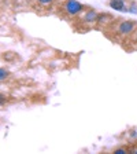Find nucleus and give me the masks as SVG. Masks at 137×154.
I'll use <instances>...</instances> for the list:
<instances>
[{
    "label": "nucleus",
    "instance_id": "1",
    "mask_svg": "<svg viewBox=\"0 0 137 154\" xmlns=\"http://www.w3.org/2000/svg\"><path fill=\"white\" fill-rule=\"evenodd\" d=\"M63 10L69 14V15L73 17V15L80 14L84 10V6L80 3V2H77V0H66L63 4Z\"/></svg>",
    "mask_w": 137,
    "mask_h": 154
},
{
    "label": "nucleus",
    "instance_id": "2",
    "mask_svg": "<svg viewBox=\"0 0 137 154\" xmlns=\"http://www.w3.org/2000/svg\"><path fill=\"white\" fill-rule=\"evenodd\" d=\"M134 26H136V23L132 22V21H122L118 26V32L122 35H128V33L133 32Z\"/></svg>",
    "mask_w": 137,
    "mask_h": 154
},
{
    "label": "nucleus",
    "instance_id": "3",
    "mask_svg": "<svg viewBox=\"0 0 137 154\" xmlns=\"http://www.w3.org/2000/svg\"><path fill=\"white\" fill-rule=\"evenodd\" d=\"M109 4L112 10H115V11H122V13L128 11V7L125 4V0H110Z\"/></svg>",
    "mask_w": 137,
    "mask_h": 154
},
{
    "label": "nucleus",
    "instance_id": "4",
    "mask_svg": "<svg viewBox=\"0 0 137 154\" xmlns=\"http://www.w3.org/2000/svg\"><path fill=\"white\" fill-rule=\"evenodd\" d=\"M96 18H97V14H96V11H93V10H89V11L85 14V17H84V21H85V22H95Z\"/></svg>",
    "mask_w": 137,
    "mask_h": 154
},
{
    "label": "nucleus",
    "instance_id": "5",
    "mask_svg": "<svg viewBox=\"0 0 137 154\" xmlns=\"http://www.w3.org/2000/svg\"><path fill=\"white\" fill-rule=\"evenodd\" d=\"M110 17L107 15V14H99L97 15V18H96V22H99V23H104V22H107L106 19H109Z\"/></svg>",
    "mask_w": 137,
    "mask_h": 154
},
{
    "label": "nucleus",
    "instance_id": "6",
    "mask_svg": "<svg viewBox=\"0 0 137 154\" xmlns=\"http://www.w3.org/2000/svg\"><path fill=\"white\" fill-rule=\"evenodd\" d=\"M7 76H8V72H7L6 69H3V67H0V81L6 80Z\"/></svg>",
    "mask_w": 137,
    "mask_h": 154
},
{
    "label": "nucleus",
    "instance_id": "7",
    "mask_svg": "<svg viewBox=\"0 0 137 154\" xmlns=\"http://www.w3.org/2000/svg\"><path fill=\"white\" fill-rule=\"evenodd\" d=\"M129 13H133V14H137V6H134V4H132L130 7L128 8Z\"/></svg>",
    "mask_w": 137,
    "mask_h": 154
},
{
    "label": "nucleus",
    "instance_id": "8",
    "mask_svg": "<svg viewBox=\"0 0 137 154\" xmlns=\"http://www.w3.org/2000/svg\"><path fill=\"white\" fill-rule=\"evenodd\" d=\"M38 3H41V4H49V3H52L54 0H37Z\"/></svg>",
    "mask_w": 137,
    "mask_h": 154
},
{
    "label": "nucleus",
    "instance_id": "9",
    "mask_svg": "<svg viewBox=\"0 0 137 154\" xmlns=\"http://www.w3.org/2000/svg\"><path fill=\"white\" fill-rule=\"evenodd\" d=\"M126 153V150H124V149H118V150H115V154H125Z\"/></svg>",
    "mask_w": 137,
    "mask_h": 154
},
{
    "label": "nucleus",
    "instance_id": "10",
    "mask_svg": "<svg viewBox=\"0 0 137 154\" xmlns=\"http://www.w3.org/2000/svg\"><path fill=\"white\" fill-rule=\"evenodd\" d=\"M3 100H4V99H3V95H0V103L3 102Z\"/></svg>",
    "mask_w": 137,
    "mask_h": 154
},
{
    "label": "nucleus",
    "instance_id": "11",
    "mask_svg": "<svg viewBox=\"0 0 137 154\" xmlns=\"http://www.w3.org/2000/svg\"><path fill=\"white\" fill-rule=\"evenodd\" d=\"M136 40H137V33H136Z\"/></svg>",
    "mask_w": 137,
    "mask_h": 154
},
{
    "label": "nucleus",
    "instance_id": "12",
    "mask_svg": "<svg viewBox=\"0 0 137 154\" xmlns=\"http://www.w3.org/2000/svg\"><path fill=\"white\" fill-rule=\"evenodd\" d=\"M136 153H137V150H136Z\"/></svg>",
    "mask_w": 137,
    "mask_h": 154
}]
</instances>
